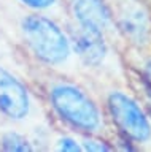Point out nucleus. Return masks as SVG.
Wrapping results in <instances>:
<instances>
[{
	"label": "nucleus",
	"instance_id": "nucleus-11",
	"mask_svg": "<svg viewBox=\"0 0 151 152\" xmlns=\"http://www.w3.org/2000/svg\"><path fill=\"white\" fill-rule=\"evenodd\" d=\"M83 149L86 151H110L103 141H99V140H86L83 142Z\"/></svg>",
	"mask_w": 151,
	"mask_h": 152
},
{
	"label": "nucleus",
	"instance_id": "nucleus-2",
	"mask_svg": "<svg viewBox=\"0 0 151 152\" xmlns=\"http://www.w3.org/2000/svg\"><path fill=\"white\" fill-rule=\"evenodd\" d=\"M49 100L54 111L81 132H96L100 128L102 119L96 103L86 92L73 84H57L51 89Z\"/></svg>",
	"mask_w": 151,
	"mask_h": 152
},
{
	"label": "nucleus",
	"instance_id": "nucleus-9",
	"mask_svg": "<svg viewBox=\"0 0 151 152\" xmlns=\"http://www.w3.org/2000/svg\"><path fill=\"white\" fill-rule=\"evenodd\" d=\"M57 149L59 151H72V152H77V151H81V146H80L78 141H75L73 138L64 136V138H60L59 142H57Z\"/></svg>",
	"mask_w": 151,
	"mask_h": 152
},
{
	"label": "nucleus",
	"instance_id": "nucleus-12",
	"mask_svg": "<svg viewBox=\"0 0 151 152\" xmlns=\"http://www.w3.org/2000/svg\"><path fill=\"white\" fill-rule=\"evenodd\" d=\"M145 81H146V84L150 86V89H151V62H148L145 66Z\"/></svg>",
	"mask_w": 151,
	"mask_h": 152
},
{
	"label": "nucleus",
	"instance_id": "nucleus-10",
	"mask_svg": "<svg viewBox=\"0 0 151 152\" xmlns=\"http://www.w3.org/2000/svg\"><path fill=\"white\" fill-rule=\"evenodd\" d=\"M29 8H34V10H48L51 8L53 5H56L57 0H19Z\"/></svg>",
	"mask_w": 151,
	"mask_h": 152
},
{
	"label": "nucleus",
	"instance_id": "nucleus-3",
	"mask_svg": "<svg viewBox=\"0 0 151 152\" xmlns=\"http://www.w3.org/2000/svg\"><path fill=\"white\" fill-rule=\"evenodd\" d=\"M108 109L113 122L129 140L145 142L151 138V125L148 117L130 97L121 92L110 94Z\"/></svg>",
	"mask_w": 151,
	"mask_h": 152
},
{
	"label": "nucleus",
	"instance_id": "nucleus-6",
	"mask_svg": "<svg viewBox=\"0 0 151 152\" xmlns=\"http://www.w3.org/2000/svg\"><path fill=\"white\" fill-rule=\"evenodd\" d=\"M70 10L80 27L105 33L111 26V13L103 0H70Z\"/></svg>",
	"mask_w": 151,
	"mask_h": 152
},
{
	"label": "nucleus",
	"instance_id": "nucleus-8",
	"mask_svg": "<svg viewBox=\"0 0 151 152\" xmlns=\"http://www.w3.org/2000/svg\"><path fill=\"white\" fill-rule=\"evenodd\" d=\"M2 146L5 151H15V152H26V151H32L30 141L26 136L19 135L16 132H8L2 136Z\"/></svg>",
	"mask_w": 151,
	"mask_h": 152
},
{
	"label": "nucleus",
	"instance_id": "nucleus-1",
	"mask_svg": "<svg viewBox=\"0 0 151 152\" xmlns=\"http://www.w3.org/2000/svg\"><path fill=\"white\" fill-rule=\"evenodd\" d=\"M21 33L37 59L48 65H60L70 57V41L56 22L45 16L30 14L22 19Z\"/></svg>",
	"mask_w": 151,
	"mask_h": 152
},
{
	"label": "nucleus",
	"instance_id": "nucleus-5",
	"mask_svg": "<svg viewBox=\"0 0 151 152\" xmlns=\"http://www.w3.org/2000/svg\"><path fill=\"white\" fill-rule=\"evenodd\" d=\"M118 27L130 43L143 45L150 38V19L135 2H122L118 10Z\"/></svg>",
	"mask_w": 151,
	"mask_h": 152
},
{
	"label": "nucleus",
	"instance_id": "nucleus-7",
	"mask_svg": "<svg viewBox=\"0 0 151 152\" xmlns=\"http://www.w3.org/2000/svg\"><path fill=\"white\" fill-rule=\"evenodd\" d=\"M72 41L77 54L81 57L84 64L99 65L105 59L107 45H105V40H103V33L78 26V28L73 32Z\"/></svg>",
	"mask_w": 151,
	"mask_h": 152
},
{
	"label": "nucleus",
	"instance_id": "nucleus-4",
	"mask_svg": "<svg viewBox=\"0 0 151 152\" xmlns=\"http://www.w3.org/2000/svg\"><path fill=\"white\" fill-rule=\"evenodd\" d=\"M0 113L11 121H22L30 113V95L13 73L0 66Z\"/></svg>",
	"mask_w": 151,
	"mask_h": 152
}]
</instances>
